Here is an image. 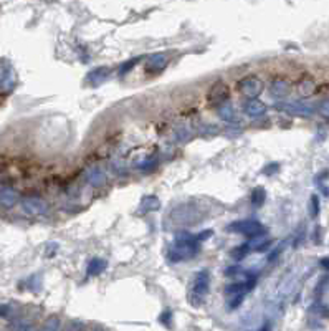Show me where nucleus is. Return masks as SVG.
<instances>
[{
	"instance_id": "nucleus-25",
	"label": "nucleus",
	"mask_w": 329,
	"mask_h": 331,
	"mask_svg": "<svg viewBox=\"0 0 329 331\" xmlns=\"http://www.w3.org/2000/svg\"><path fill=\"white\" fill-rule=\"evenodd\" d=\"M212 235H214V230H212V229H209V230H202L200 234H197V235H195V240L200 243V242H204V240H209V239L212 237Z\"/></svg>"
},
{
	"instance_id": "nucleus-13",
	"label": "nucleus",
	"mask_w": 329,
	"mask_h": 331,
	"mask_svg": "<svg viewBox=\"0 0 329 331\" xmlns=\"http://www.w3.org/2000/svg\"><path fill=\"white\" fill-rule=\"evenodd\" d=\"M161 209V199L157 196H144L139 202V214H149V212L159 211Z\"/></svg>"
},
{
	"instance_id": "nucleus-10",
	"label": "nucleus",
	"mask_w": 329,
	"mask_h": 331,
	"mask_svg": "<svg viewBox=\"0 0 329 331\" xmlns=\"http://www.w3.org/2000/svg\"><path fill=\"white\" fill-rule=\"evenodd\" d=\"M165 66H167V57H165L164 53H156V55L149 57L144 70H146L147 75H157L161 73V71H164Z\"/></svg>"
},
{
	"instance_id": "nucleus-4",
	"label": "nucleus",
	"mask_w": 329,
	"mask_h": 331,
	"mask_svg": "<svg viewBox=\"0 0 329 331\" xmlns=\"http://www.w3.org/2000/svg\"><path fill=\"white\" fill-rule=\"evenodd\" d=\"M227 232L232 234H238L243 235V237H258L260 234H267L263 225L260 224L258 220H251V219H242V220H235L230 222L227 225Z\"/></svg>"
},
{
	"instance_id": "nucleus-14",
	"label": "nucleus",
	"mask_w": 329,
	"mask_h": 331,
	"mask_svg": "<svg viewBox=\"0 0 329 331\" xmlns=\"http://www.w3.org/2000/svg\"><path fill=\"white\" fill-rule=\"evenodd\" d=\"M84 178H86L88 184H91L93 187H101V185L106 184V174L100 167H89L86 174H84Z\"/></svg>"
},
{
	"instance_id": "nucleus-19",
	"label": "nucleus",
	"mask_w": 329,
	"mask_h": 331,
	"mask_svg": "<svg viewBox=\"0 0 329 331\" xmlns=\"http://www.w3.org/2000/svg\"><path fill=\"white\" fill-rule=\"evenodd\" d=\"M250 250H251V245L245 242V243H242V245H237L235 248H232L230 257H232L235 262H242L243 258H247V255L250 253Z\"/></svg>"
},
{
	"instance_id": "nucleus-16",
	"label": "nucleus",
	"mask_w": 329,
	"mask_h": 331,
	"mask_svg": "<svg viewBox=\"0 0 329 331\" xmlns=\"http://www.w3.org/2000/svg\"><path fill=\"white\" fill-rule=\"evenodd\" d=\"M219 116L220 120L227 121V123H238V121H240L237 110L233 108V104H230L228 101L222 104V106H219Z\"/></svg>"
},
{
	"instance_id": "nucleus-22",
	"label": "nucleus",
	"mask_w": 329,
	"mask_h": 331,
	"mask_svg": "<svg viewBox=\"0 0 329 331\" xmlns=\"http://www.w3.org/2000/svg\"><path fill=\"white\" fill-rule=\"evenodd\" d=\"M285 93H288V85L283 80H276L274 83H272V94L273 96H283Z\"/></svg>"
},
{
	"instance_id": "nucleus-7",
	"label": "nucleus",
	"mask_w": 329,
	"mask_h": 331,
	"mask_svg": "<svg viewBox=\"0 0 329 331\" xmlns=\"http://www.w3.org/2000/svg\"><path fill=\"white\" fill-rule=\"evenodd\" d=\"M22 207H24V211L30 215H43L48 212L47 202L40 197H25L24 201H22Z\"/></svg>"
},
{
	"instance_id": "nucleus-2",
	"label": "nucleus",
	"mask_w": 329,
	"mask_h": 331,
	"mask_svg": "<svg viewBox=\"0 0 329 331\" xmlns=\"http://www.w3.org/2000/svg\"><path fill=\"white\" fill-rule=\"evenodd\" d=\"M210 290V275L207 270H200L199 273L195 275L192 282V287L189 290V301L191 305H202L204 298L207 297Z\"/></svg>"
},
{
	"instance_id": "nucleus-18",
	"label": "nucleus",
	"mask_w": 329,
	"mask_h": 331,
	"mask_svg": "<svg viewBox=\"0 0 329 331\" xmlns=\"http://www.w3.org/2000/svg\"><path fill=\"white\" fill-rule=\"evenodd\" d=\"M144 58H146V57L141 55V57H134V58H131V60H128V61L121 63L119 68H118V75L119 76H126V75L129 73V71H133L134 68H136L139 63L144 60Z\"/></svg>"
},
{
	"instance_id": "nucleus-21",
	"label": "nucleus",
	"mask_w": 329,
	"mask_h": 331,
	"mask_svg": "<svg viewBox=\"0 0 329 331\" xmlns=\"http://www.w3.org/2000/svg\"><path fill=\"white\" fill-rule=\"evenodd\" d=\"M157 164H159V157L157 156H149L146 161H142L141 164H139V169H141L142 172H151L154 171Z\"/></svg>"
},
{
	"instance_id": "nucleus-24",
	"label": "nucleus",
	"mask_w": 329,
	"mask_h": 331,
	"mask_svg": "<svg viewBox=\"0 0 329 331\" xmlns=\"http://www.w3.org/2000/svg\"><path fill=\"white\" fill-rule=\"evenodd\" d=\"M240 273H245V271H243V269L238 264H232L225 269V276H238Z\"/></svg>"
},
{
	"instance_id": "nucleus-6",
	"label": "nucleus",
	"mask_w": 329,
	"mask_h": 331,
	"mask_svg": "<svg viewBox=\"0 0 329 331\" xmlns=\"http://www.w3.org/2000/svg\"><path fill=\"white\" fill-rule=\"evenodd\" d=\"M237 91L248 96L250 99H255V96L263 91V83L255 76H245L237 83Z\"/></svg>"
},
{
	"instance_id": "nucleus-26",
	"label": "nucleus",
	"mask_w": 329,
	"mask_h": 331,
	"mask_svg": "<svg viewBox=\"0 0 329 331\" xmlns=\"http://www.w3.org/2000/svg\"><path fill=\"white\" fill-rule=\"evenodd\" d=\"M175 138H177L179 141H187V139L191 138V133H189L186 128H180L175 131Z\"/></svg>"
},
{
	"instance_id": "nucleus-27",
	"label": "nucleus",
	"mask_w": 329,
	"mask_h": 331,
	"mask_svg": "<svg viewBox=\"0 0 329 331\" xmlns=\"http://www.w3.org/2000/svg\"><path fill=\"white\" fill-rule=\"evenodd\" d=\"M58 250V243L56 242H52L47 245V257H53Z\"/></svg>"
},
{
	"instance_id": "nucleus-12",
	"label": "nucleus",
	"mask_w": 329,
	"mask_h": 331,
	"mask_svg": "<svg viewBox=\"0 0 329 331\" xmlns=\"http://www.w3.org/2000/svg\"><path fill=\"white\" fill-rule=\"evenodd\" d=\"M110 75H111V68L96 66L86 75V81L91 86H98V85H101L103 81H106V78H110Z\"/></svg>"
},
{
	"instance_id": "nucleus-11",
	"label": "nucleus",
	"mask_w": 329,
	"mask_h": 331,
	"mask_svg": "<svg viewBox=\"0 0 329 331\" xmlns=\"http://www.w3.org/2000/svg\"><path fill=\"white\" fill-rule=\"evenodd\" d=\"M243 113L248 118H260L267 113V104L261 103L260 99H248L243 104Z\"/></svg>"
},
{
	"instance_id": "nucleus-5",
	"label": "nucleus",
	"mask_w": 329,
	"mask_h": 331,
	"mask_svg": "<svg viewBox=\"0 0 329 331\" xmlns=\"http://www.w3.org/2000/svg\"><path fill=\"white\" fill-rule=\"evenodd\" d=\"M230 98V88L227 85H225V81H215L214 85L209 88V91H207V103L210 104V106H222L228 101Z\"/></svg>"
},
{
	"instance_id": "nucleus-17",
	"label": "nucleus",
	"mask_w": 329,
	"mask_h": 331,
	"mask_svg": "<svg viewBox=\"0 0 329 331\" xmlns=\"http://www.w3.org/2000/svg\"><path fill=\"white\" fill-rule=\"evenodd\" d=\"M19 201V194L12 187H0V206L10 209Z\"/></svg>"
},
{
	"instance_id": "nucleus-15",
	"label": "nucleus",
	"mask_w": 329,
	"mask_h": 331,
	"mask_svg": "<svg viewBox=\"0 0 329 331\" xmlns=\"http://www.w3.org/2000/svg\"><path fill=\"white\" fill-rule=\"evenodd\" d=\"M106 269H108V262L103 260V258L94 257L88 262V265H86V276L88 278H93V276L101 275Z\"/></svg>"
},
{
	"instance_id": "nucleus-28",
	"label": "nucleus",
	"mask_w": 329,
	"mask_h": 331,
	"mask_svg": "<svg viewBox=\"0 0 329 331\" xmlns=\"http://www.w3.org/2000/svg\"><path fill=\"white\" fill-rule=\"evenodd\" d=\"M5 311H7V306H0V316L5 315Z\"/></svg>"
},
{
	"instance_id": "nucleus-3",
	"label": "nucleus",
	"mask_w": 329,
	"mask_h": 331,
	"mask_svg": "<svg viewBox=\"0 0 329 331\" xmlns=\"http://www.w3.org/2000/svg\"><path fill=\"white\" fill-rule=\"evenodd\" d=\"M170 219L179 225H197L204 219V212H200L199 209L193 207L192 202H187L179 206L177 209H174L172 214H170Z\"/></svg>"
},
{
	"instance_id": "nucleus-20",
	"label": "nucleus",
	"mask_w": 329,
	"mask_h": 331,
	"mask_svg": "<svg viewBox=\"0 0 329 331\" xmlns=\"http://www.w3.org/2000/svg\"><path fill=\"white\" fill-rule=\"evenodd\" d=\"M265 199H267V192H265L263 187H255L250 194V202L253 204L255 207H260L265 204Z\"/></svg>"
},
{
	"instance_id": "nucleus-9",
	"label": "nucleus",
	"mask_w": 329,
	"mask_h": 331,
	"mask_svg": "<svg viewBox=\"0 0 329 331\" xmlns=\"http://www.w3.org/2000/svg\"><path fill=\"white\" fill-rule=\"evenodd\" d=\"M255 285H256V278H245L243 282H237V283L227 285V288H225V293L232 295V297H237V295H242V297H245L247 293H250L251 290L255 288Z\"/></svg>"
},
{
	"instance_id": "nucleus-8",
	"label": "nucleus",
	"mask_w": 329,
	"mask_h": 331,
	"mask_svg": "<svg viewBox=\"0 0 329 331\" xmlns=\"http://www.w3.org/2000/svg\"><path fill=\"white\" fill-rule=\"evenodd\" d=\"M17 85V76L10 63H0V88L3 91H10Z\"/></svg>"
},
{
	"instance_id": "nucleus-23",
	"label": "nucleus",
	"mask_w": 329,
	"mask_h": 331,
	"mask_svg": "<svg viewBox=\"0 0 329 331\" xmlns=\"http://www.w3.org/2000/svg\"><path fill=\"white\" fill-rule=\"evenodd\" d=\"M25 285H28V288L33 290V292L35 290L38 292V290L42 288V278H40V275H31L30 278L25 282Z\"/></svg>"
},
{
	"instance_id": "nucleus-1",
	"label": "nucleus",
	"mask_w": 329,
	"mask_h": 331,
	"mask_svg": "<svg viewBox=\"0 0 329 331\" xmlns=\"http://www.w3.org/2000/svg\"><path fill=\"white\" fill-rule=\"evenodd\" d=\"M200 252V243L195 240V235L180 234L175 237L172 245L167 248V260L170 264H179V262L191 260Z\"/></svg>"
}]
</instances>
